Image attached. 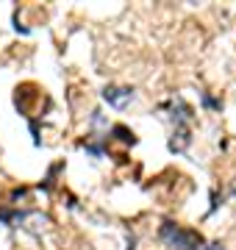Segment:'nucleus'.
<instances>
[{
    "label": "nucleus",
    "instance_id": "obj_2",
    "mask_svg": "<svg viewBox=\"0 0 236 250\" xmlns=\"http://www.w3.org/2000/svg\"><path fill=\"white\" fill-rule=\"evenodd\" d=\"M134 98H137V92L131 89V86H106L103 89V100L111 108H125Z\"/></svg>",
    "mask_w": 236,
    "mask_h": 250
},
{
    "label": "nucleus",
    "instance_id": "obj_1",
    "mask_svg": "<svg viewBox=\"0 0 236 250\" xmlns=\"http://www.w3.org/2000/svg\"><path fill=\"white\" fill-rule=\"evenodd\" d=\"M158 236L167 248L173 250H203V236L197 231H189V228H181L173 220H164L161 228H158Z\"/></svg>",
    "mask_w": 236,
    "mask_h": 250
},
{
    "label": "nucleus",
    "instance_id": "obj_3",
    "mask_svg": "<svg viewBox=\"0 0 236 250\" xmlns=\"http://www.w3.org/2000/svg\"><path fill=\"white\" fill-rule=\"evenodd\" d=\"M111 134L117 136L119 142H125V145H137V136H134V131H131V128H125V125H111Z\"/></svg>",
    "mask_w": 236,
    "mask_h": 250
},
{
    "label": "nucleus",
    "instance_id": "obj_4",
    "mask_svg": "<svg viewBox=\"0 0 236 250\" xmlns=\"http://www.w3.org/2000/svg\"><path fill=\"white\" fill-rule=\"evenodd\" d=\"M203 106H209V108H222V100H214V98H209V95H203Z\"/></svg>",
    "mask_w": 236,
    "mask_h": 250
},
{
    "label": "nucleus",
    "instance_id": "obj_5",
    "mask_svg": "<svg viewBox=\"0 0 236 250\" xmlns=\"http://www.w3.org/2000/svg\"><path fill=\"white\" fill-rule=\"evenodd\" d=\"M203 250H225V248H222L219 242H211V245H206V248H203Z\"/></svg>",
    "mask_w": 236,
    "mask_h": 250
}]
</instances>
